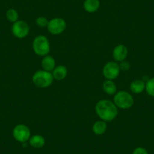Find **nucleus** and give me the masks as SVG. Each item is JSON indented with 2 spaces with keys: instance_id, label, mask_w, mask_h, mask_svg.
Instances as JSON below:
<instances>
[{
  "instance_id": "obj_1",
  "label": "nucleus",
  "mask_w": 154,
  "mask_h": 154,
  "mask_svg": "<svg viewBox=\"0 0 154 154\" xmlns=\"http://www.w3.org/2000/svg\"><path fill=\"white\" fill-rule=\"evenodd\" d=\"M95 112L101 120L108 122H112L117 117L119 109L113 101L107 99H102L96 103Z\"/></svg>"
},
{
  "instance_id": "obj_2",
  "label": "nucleus",
  "mask_w": 154,
  "mask_h": 154,
  "mask_svg": "<svg viewBox=\"0 0 154 154\" xmlns=\"http://www.w3.org/2000/svg\"><path fill=\"white\" fill-rule=\"evenodd\" d=\"M32 48L36 55L44 57L49 54L51 45L48 38L45 35H38L32 40Z\"/></svg>"
},
{
  "instance_id": "obj_3",
  "label": "nucleus",
  "mask_w": 154,
  "mask_h": 154,
  "mask_svg": "<svg viewBox=\"0 0 154 154\" xmlns=\"http://www.w3.org/2000/svg\"><path fill=\"white\" fill-rule=\"evenodd\" d=\"M32 83L38 88H46L51 86L53 83L54 78L51 72H48L44 69H39L33 73L32 76Z\"/></svg>"
},
{
  "instance_id": "obj_4",
  "label": "nucleus",
  "mask_w": 154,
  "mask_h": 154,
  "mask_svg": "<svg viewBox=\"0 0 154 154\" xmlns=\"http://www.w3.org/2000/svg\"><path fill=\"white\" fill-rule=\"evenodd\" d=\"M134 97L128 91H119L114 94L113 103L118 109H130L134 105Z\"/></svg>"
},
{
  "instance_id": "obj_5",
  "label": "nucleus",
  "mask_w": 154,
  "mask_h": 154,
  "mask_svg": "<svg viewBox=\"0 0 154 154\" xmlns=\"http://www.w3.org/2000/svg\"><path fill=\"white\" fill-rule=\"evenodd\" d=\"M12 135L14 140L20 143H26L31 137L30 129L24 124H18L13 128Z\"/></svg>"
},
{
  "instance_id": "obj_6",
  "label": "nucleus",
  "mask_w": 154,
  "mask_h": 154,
  "mask_svg": "<svg viewBox=\"0 0 154 154\" xmlns=\"http://www.w3.org/2000/svg\"><path fill=\"white\" fill-rule=\"evenodd\" d=\"M11 32L17 38H24L29 35V26L25 20H18L13 23L11 26Z\"/></svg>"
},
{
  "instance_id": "obj_7",
  "label": "nucleus",
  "mask_w": 154,
  "mask_h": 154,
  "mask_svg": "<svg viewBox=\"0 0 154 154\" xmlns=\"http://www.w3.org/2000/svg\"><path fill=\"white\" fill-rule=\"evenodd\" d=\"M121 70L118 62L109 61L105 63L103 67V75L106 79L114 80L119 76Z\"/></svg>"
},
{
  "instance_id": "obj_8",
  "label": "nucleus",
  "mask_w": 154,
  "mask_h": 154,
  "mask_svg": "<svg viewBox=\"0 0 154 154\" xmlns=\"http://www.w3.org/2000/svg\"><path fill=\"white\" fill-rule=\"evenodd\" d=\"M66 28V23L65 20L61 17H54L48 21L47 26L48 32L52 35H60L63 33Z\"/></svg>"
},
{
  "instance_id": "obj_9",
  "label": "nucleus",
  "mask_w": 154,
  "mask_h": 154,
  "mask_svg": "<svg viewBox=\"0 0 154 154\" xmlns=\"http://www.w3.org/2000/svg\"><path fill=\"white\" fill-rule=\"evenodd\" d=\"M128 50L125 45L119 44L116 45L112 50V57L116 62H122L128 57Z\"/></svg>"
},
{
  "instance_id": "obj_10",
  "label": "nucleus",
  "mask_w": 154,
  "mask_h": 154,
  "mask_svg": "<svg viewBox=\"0 0 154 154\" xmlns=\"http://www.w3.org/2000/svg\"><path fill=\"white\" fill-rule=\"evenodd\" d=\"M41 65H42V69L48 72H52L53 69L56 66V61L54 57L51 55H45L42 57L41 60Z\"/></svg>"
},
{
  "instance_id": "obj_11",
  "label": "nucleus",
  "mask_w": 154,
  "mask_h": 154,
  "mask_svg": "<svg viewBox=\"0 0 154 154\" xmlns=\"http://www.w3.org/2000/svg\"><path fill=\"white\" fill-rule=\"evenodd\" d=\"M54 79L57 81L63 80L68 74V69L63 65H58L56 66L55 68L51 72Z\"/></svg>"
},
{
  "instance_id": "obj_12",
  "label": "nucleus",
  "mask_w": 154,
  "mask_h": 154,
  "mask_svg": "<svg viewBox=\"0 0 154 154\" xmlns=\"http://www.w3.org/2000/svg\"><path fill=\"white\" fill-rule=\"evenodd\" d=\"M29 143L32 147L40 149L45 144V139L41 134H34L29 139Z\"/></svg>"
},
{
  "instance_id": "obj_13",
  "label": "nucleus",
  "mask_w": 154,
  "mask_h": 154,
  "mask_svg": "<svg viewBox=\"0 0 154 154\" xmlns=\"http://www.w3.org/2000/svg\"><path fill=\"white\" fill-rule=\"evenodd\" d=\"M100 0H85L83 8L88 13H94L100 8Z\"/></svg>"
},
{
  "instance_id": "obj_14",
  "label": "nucleus",
  "mask_w": 154,
  "mask_h": 154,
  "mask_svg": "<svg viewBox=\"0 0 154 154\" xmlns=\"http://www.w3.org/2000/svg\"><path fill=\"white\" fill-rule=\"evenodd\" d=\"M146 82L141 79H135L130 84V90L134 94H140L145 91Z\"/></svg>"
},
{
  "instance_id": "obj_15",
  "label": "nucleus",
  "mask_w": 154,
  "mask_h": 154,
  "mask_svg": "<svg viewBox=\"0 0 154 154\" xmlns=\"http://www.w3.org/2000/svg\"><path fill=\"white\" fill-rule=\"evenodd\" d=\"M107 129V125L106 122L103 120L96 121L92 125V131L96 135H102L104 134Z\"/></svg>"
},
{
  "instance_id": "obj_16",
  "label": "nucleus",
  "mask_w": 154,
  "mask_h": 154,
  "mask_svg": "<svg viewBox=\"0 0 154 154\" xmlns=\"http://www.w3.org/2000/svg\"><path fill=\"white\" fill-rule=\"evenodd\" d=\"M103 90L106 94H109V95H114L117 92V87L113 80H109V79H106L103 82Z\"/></svg>"
},
{
  "instance_id": "obj_17",
  "label": "nucleus",
  "mask_w": 154,
  "mask_h": 154,
  "mask_svg": "<svg viewBox=\"0 0 154 154\" xmlns=\"http://www.w3.org/2000/svg\"><path fill=\"white\" fill-rule=\"evenodd\" d=\"M5 16H6L7 20L12 23H14V22H16L17 20H18V18H19V14H18V12H17V11L12 8L7 10Z\"/></svg>"
},
{
  "instance_id": "obj_18",
  "label": "nucleus",
  "mask_w": 154,
  "mask_h": 154,
  "mask_svg": "<svg viewBox=\"0 0 154 154\" xmlns=\"http://www.w3.org/2000/svg\"><path fill=\"white\" fill-rule=\"evenodd\" d=\"M145 91L150 97H154V77L148 79L145 85Z\"/></svg>"
},
{
  "instance_id": "obj_19",
  "label": "nucleus",
  "mask_w": 154,
  "mask_h": 154,
  "mask_svg": "<svg viewBox=\"0 0 154 154\" xmlns=\"http://www.w3.org/2000/svg\"><path fill=\"white\" fill-rule=\"evenodd\" d=\"M48 21H49V20H48L45 17L40 16V17H38L36 18V20H35V23H36V25L38 27L45 28L47 27V26H48Z\"/></svg>"
},
{
  "instance_id": "obj_20",
  "label": "nucleus",
  "mask_w": 154,
  "mask_h": 154,
  "mask_svg": "<svg viewBox=\"0 0 154 154\" xmlns=\"http://www.w3.org/2000/svg\"><path fill=\"white\" fill-rule=\"evenodd\" d=\"M119 64V68H120L121 71H124V72H126V71H128L131 68V64L128 61H126V60H123V61L120 62Z\"/></svg>"
},
{
  "instance_id": "obj_21",
  "label": "nucleus",
  "mask_w": 154,
  "mask_h": 154,
  "mask_svg": "<svg viewBox=\"0 0 154 154\" xmlns=\"http://www.w3.org/2000/svg\"><path fill=\"white\" fill-rule=\"evenodd\" d=\"M132 154H149V153H148V151L146 150L144 147L138 146V147H136L135 149L133 150Z\"/></svg>"
}]
</instances>
